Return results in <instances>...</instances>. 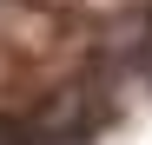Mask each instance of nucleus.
Listing matches in <instances>:
<instances>
[{
    "mask_svg": "<svg viewBox=\"0 0 152 145\" xmlns=\"http://www.w3.org/2000/svg\"><path fill=\"white\" fill-rule=\"evenodd\" d=\"M0 145H40V125L33 119H0Z\"/></svg>",
    "mask_w": 152,
    "mask_h": 145,
    "instance_id": "f257e3e1",
    "label": "nucleus"
}]
</instances>
